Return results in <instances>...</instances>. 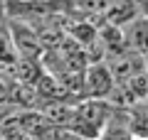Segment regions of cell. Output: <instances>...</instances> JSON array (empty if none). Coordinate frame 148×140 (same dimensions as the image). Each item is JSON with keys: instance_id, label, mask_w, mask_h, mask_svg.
<instances>
[{"instance_id": "6da1fadb", "label": "cell", "mask_w": 148, "mask_h": 140, "mask_svg": "<svg viewBox=\"0 0 148 140\" xmlns=\"http://www.w3.org/2000/svg\"><path fill=\"white\" fill-rule=\"evenodd\" d=\"M114 108L116 106L111 103L109 99H84V101H79L74 106L69 130H74L84 140H96L101 135V130L106 128Z\"/></svg>"}, {"instance_id": "7a4b0ae2", "label": "cell", "mask_w": 148, "mask_h": 140, "mask_svg": "<svg viewBox=\"0 0 148 140\" xmlns=\"http://www.w3.org/2000/svg\"><path fill=\"white\" fill-rule=\"evenodd\" d=\"M116 88V79L111 74L106 59H99V62H89L84 69V86H82V93L86 99H111V93Z\"/></svg>"}, {"instance_id": "3957f363", "label": "cell", "mask_w": 148, "mask_h": 140, "mask_svg": "<svg viewBox=\"0 0 148 140\" xmlns=\"http://www.w3.org/2000/svg\"><path fill=\"white\" fill-rule=\"evenodd\" d=\"M10 32H12V42H15L17 57L20 62H37L45 54V44L37 35V30L25 20H12L10 22Z\"/></svg>"}, {"instance_id": "277c9868", "label": "cell", "mask_w": 148, "mask_h": 140, "mask_svg": "<svg viewBox=\"0 0 148 140\" xmlns=\"http://www.w3.org/2000/svg\"><path fill=\"white\" fill-rule=\"evenodd\" d=\"M106 64H109L111 74H114V79H116V84L121 81H128V79H133L136 74L146 71L148 64H146V57L143 54H138L136 49H123V52H116L111 54V57H106Z\"/></svg>"}, {"instance_id": "5b68a950", "label": "cell", "mask_w": 148, "mask_h": 140, "mask_svg": "<svg viewBox=\"0 0 148 140\" xmlns=\"http://www.w3.org/2000/svg\"><path fill=\"white\" fill-rule=\"evenodd\" d=\"M138 15H141L138 0H111L104 17H101V22L114 25V27H128Z\"/></svg>"}, {"instance_id": "8992f818", "label": "cell", "mask_w": 148, "mask_h": 140, "mask_svg": "<svg viewBox=\"0 0 148 140\" xmlns=\"http://www.w3.org/2000/svg\"><path fill=\"white\" fill-rule=\"evenodd\" d=\"M96 140H138L136 133L131 130V120H128V108H114L106 128Z\"/></svg>"}, {"instance_id": "52a82bcc", "label": "cell", "mask_w": 148, "mask_h": 140, "mask_svg": "<svg viewBox=\"0 0 148 140\" xmlns=\"http://www.w3.org/2000/svg\"><path fill=\"white\" fill-rule=\"evenodd\" d=\"M123 32H126L128 47L146 57L148 54V15H138L128 27H123Z\"/></svg>"}, {"instance_id": "ba28073f", "label": "cell", "mask_w": 148, "mask_h": 140, "mask_svg": "<svg viewBox=\"0 0 148 140\" xmlns=\"http://www.w3.org/2000/svg\"><path fill=\"white\" fill-rule=\"evenodd\" d=\"M109 3L111 0H72L74 10H79L82 17H89V20H94V22L96 20L101 22L106 7H109Z\"/></svg>"}, {"instance_id": "9c48e42d", "label": "cell", "mask_w": 148, "mask_h": 140, "mask_svg": "<svg viewBox=\"0 0 148 140\" xmlns=\"http://www.w3.org/2000/svg\"><path fill=\"white\" fill-rule=\"evenodd\" d=\"M17 59V49L12 42V32L8 27H0V64H10Z\"/></svg>"}, {"instance_id": "30bf717a", "label": "cell", "mask_w": 148, "mask_h": 140, "mask_svg": "<svg viewBox=\"0 0 148 140\" xmlns=\"http://www.w3.org/2000/svg\"><path fill=\"white\" fill-rule=\"evenodd\" d=\"M138 7H141V15H148V0H138Z\"/></svg>"}, {"instance_id": "8fae6325", "label": "cell", "mask_w": 148, "mask_h": 140, "mask_svg": "<svg viewBox=\"0 0 148 140\" xmlns=\"http://www.w3.org/2000/svg\"><path fill=\"white\" fill-rule=\"evenodd\" d=\"M138 140H148V138H138Z\"/></svg>"}, {"instance_id": "7c38bea8", "label": "cell", "mask_w": 148, "mask_h": 140, "mask_svg": "<svg viewBox=\"0 0 148 140\" xmlns=\"http://www.w3.org/2000/svg\"><path fill=\"white\" fill-rule=\"evenodd\" d=\"M146 64H148V54H146Z\"/></svg>"}]
</instances>
